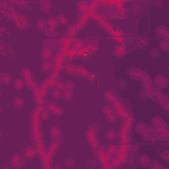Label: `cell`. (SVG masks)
<instances>
[{"label": "cell", "mask_w": 169, "mask_h": 169, "mask_svg": "<svg viewBox=\"0 0 169 169\" xmlns=\"http://www.w3.org/2000/svg\"><path fill=\"white\" fill-rule=\"evenodd\" d=\"M153 85H155L157 89L162 90V89H165V87H168L169 82L164 75H156L155 78H153Z\"/></svg>", "instance_id": "obj_1"}, {"label": "cell", "mask_w": 169, "mask_h": 169, "mask_svg": "<svg viewBox=\"0 0 169 169\" xmlns=\"http://www.w3.org/2000/svg\"><path fill=\"white\" fill-rule=\"evenodd\" d=\"M16 25H17V28H20V29H27V28H29V21H28V19L25 17V16H20V17L16 20Z\"/></svg>", "instance_id": "obj_2"}, {"label": "cell", "mask_w": 169, "mask_h": 169, "mask_svg": "<svg viewBox=\"0 0 169 169\" xmlns=\"http://www.w3.org/2000/svg\"><path fill=\"white\" fill-rule=\"evenodd\" d=\"M135 131L138 132V134L143 135L144 132H147V131H148V126L145 124L144 122H138V123L135 124Z\"/></svg>", "instance_id": "obj_3"}, {"label": "cell", "mask_w": 169, "mask_h": 169, "mask_svg": "<svg viewBox=\"0 0 169 169\" xmlns=\"http://www.w3.org/2000/svg\"><path fill=\"white\" fill-rule=\"evenodd\" d=\"M138 162L140 166H148L151 164V157L148 155H140L138 157Z\"/></svg>", "instance_id": "obj_4"}, {"label": "cell", "mask_w": 169, "mask_h": 169, "mask_svg": "<svg viewBox=\"0 0 169 169\" xmlns=\"http://www.w3.org/2000/svg\"><path fill=\"white\" fill-rule=\"evenodd\" d=\"M23 164H24V159L23 157L20 159V155L13 156V159L11 160V165L13 168H20V166H23Z\"/></svg>", "instance_id": "obj_5"}, {"label": "cell", "mask_w": 169, "mask_h": 169, "mask_svg": "<svg viewBox=\"0 0 169 169\" xmlns=\"http://www.w3.org/2000/svg\"><path fill=\"white\" fill-rule=\"evenodd\" d=\"M55 46H58V41L55 38H46L44 41V48L46 49H52V48H55Z\"/></svg>", "instance_id": "obj_6"}, {"label": "cell", "mask_w": 169, "mask_h": 169, "mask_svg": "<svg viewBox=\"0 0 169 169\" xmlns=\"http://www.w3.org/2000/svg\"><path fill=\"white\" fill-rule=\"evenodd\" d=\"M138 48L139 49H145L147 46H148L149 41H148V37H145V36H142V37H139L138 38Z\"/></svg>", "instance_id": "obj_7"}, {"label": "cell", "mask_w": 169, "mask_h": 169, "mask_svg": "<svg viewBox=\"0 0 169 169\" xmlns=\"http://www.w3.org/2000/svg\"><path fill=\"white\" fill-rule=\"evenodd\" d=\"M160 54H161V49L157 48V46H155V48H152L151 50H149L148 55L151 57L152 59H157L160 57Z\"/></svg>", "instance_id": "obj_8"}, {"label": "cell", "mask_w": 169, "mask_h": 169, "mask_svg": "<svg viewBox=\"0 0 169 169\" xmlns=\"http://www.w3.org/2000/svg\"><path fill=\"white\" fill-rule=\"evenodd\" d=\"M48 25H49V28H52V29H57L61 24H59L58 19H57V16H55V17H49L48 19Z\"/></svg>", "instance_id": "obj_9"}, {"label": "cell", "mask_w": 169, "mask_h": 169, "mask_svg": "<svg viewBox=\"0 0 169 169\" xmlns=\"http://www.w3.org/2000/svg\"><path fill=\"white\" fill-rule=\"evenodd\" d=\"M36 28H37L38 31L45 32V31H46V29L49 28L48 20H38V21H37V24H36Z\"/></svg>", "instance_id": "obj_10"}, {"label": "cell", "mask_w": 169, "mask_h": 169, "mask_svg": "<svg viewBox=\"0 0 169 169\" xmlns=\"http://www.w3.org/2000/svg\"><path fill=\"white\" fill-rule=\"evenodd\" d=\"M45 36L48 38H57L59 36V33L55 29H52V28H48L46 31H45Z\"/></svg>", "instance_id": "obj_11"}, {"label": "cell", "mask_w": 169, "mask_h": 169, "mask_svg": "<svg viewBox=\"0 0 169 169\" xmlns=\"http://www.w3.org/2000/svg\"><path fill=\"white\" fill-rule=\"evenodd\" d=\"M138 97H139V99L140 100H148L149 98H151V95H149V91L148 90H145V89H143V90H140L139 91V94H138Z\"/></svg>", "instance_id": "obj_12"}, {"label": "cell", "mask_w": 169, "mask_h": 169, "mask_svg": "<svg viewBox=\"0 0 169 169\" xmlns=\"http://www.w3.org/2000/svg\"><path fill=\"white\" fill-rule=\"evenodd\" d=\"M156 33L160 37H169V31H168V28H165V27H159L156 29Z\"/></svg>", "instance_id": "obj_13"}, {"label": "cell", "mask_w": 169, "mask_h": 169, "mask_svg": "<svg viewBox=\"0 0 169 169\" xmlns=\"http://www.w3.org/2000/svg\"><path fill=\"white\" fill-rule=\"evenodd\" d=\"M41 9L44 11V12H46V13H49V12L52 11V1H50V0H45V1H42Z\"/></svg>", "instance_id": "obj_14"}, {"label": "cell", "mask_w": 169, "mask_h": 169, "mask_svg": "<svg viewBox=\"0 0 169 169\" xmlns=\"http://www.w3.org/2000/svg\"><path fill=\"white\" fill-rule=\"evenodd\" d=\"M24 86H25V82L21 78H19V79H16L13 82V89L15 90H17V91H20V90H23L24 89Z\"/></svg>", "instance_id": "obj_15"}, {"label": "cell", "mask_w": 169, "mask_h": 169, "mask_svg": "<svg viewBox=\"0 0 169 169\" xmlns=\"http://www.w3.org/2000/svg\"><path fill=\"white\" fill-rule=\"evenodd\" d=\"M0 81H1L3 85H8V83H11V81H12V75L8 74V73H3L1 77H0Z\"/></svg>", "instance_id": "obj_16"}, {"label": "cell", "mask_w": 169, "mask_h": 169, "mask_svg": "<svg viewBox=\"0 0 169 169\" xmlns=\"http://www.w3.org/2000/svg\"><path fill=\"white\" fill-rule=\"evenodd\" d=\"M127 86H128V83H127V81H126L124 78H119V79L116 81V87L119 90H126L127 89Z\"/></svg>", "instance_id": "obj_17"}, {"label": "cell", "mask_w": 169, "mask_h": 169, "mask_svg": "<svg viewBox=\"0 0 169 169\" xmlns=\"http://www.w3.org/2000/svg\"><path fill=\"white\" fill-rule=\"evenodd\" d=\"M63 95V90L61 89H57V87H54L52 91V97L54 98V99H59V98H62Z\"/></svg>", "instance_id": "obj_18"}, {"label": "cell", "mask_w": 169, "mask_h": 169, "mask_svg": "<svg viewBox=\"0 0 169 169\" xmlns=\"http://www.w3.org/2000/svg\"><path fill=\"white\" fill-rule=\"evenodd\" d=\"M12 103H13V106L16 107V108H21V107L24 106L25 102H24V99H23L21 97H16L13 99V102H12Z\"/></svg>", "instance_id": "obj_19"}, {"label": "cell", "mask_w": 169, "mask_h": 169, "mask_svg": "<svg viewBox=\"0 0 169 169\" xmlns=\"http://www.w3.org/2000/svg\"><path fill=\"white\" fill-rule=\"evenodd\" d=\"M49 134H50V136H53V138H59L61 136V130H59L58 127H52L50 128V131H49Z\"/></svg>", "instance_id": "obj_20"}, {"label": "cell", "mask_w": 169, "mask_h": 169, "mask_svg": "<svg viewBox=\"0 0 169 169\" xmlns=\"http://www.w3.org/2000/svg\"><path fill=\"white\" fill-rule=\"evenodd\" d=\"M62 98L65 100H71L73 98H74V95H73V90H63V95H62Z\"/></svg>", "instance_id": "obj_21"}, {"label": "cell", "mask_w": 169, "mask_h": 169, "mask_svg": "<svg viewBox=\"0 0 169 169\" xmlns=\"http://www.w3.org/2000/svg\"><path fill=\"white\" fill-rule=\"evenodd\" d=\"M114 52H115V55H118V57H123V55L126 54V49L119 45V46H116V48L114 49Z\"/></svg>", "instance_id": "obj_22"}, {"label": "cell", "mask_w": 169, "mask_h": 169, "mask_svg": "<svg viewBox=\"0 0 169 169\" xmlns=\"http://www.w3.org/2000/svg\"><path fill=\"white\" fill-rule=\"evenodd\" d=\"M131 11L134 12V13H142V11H143L142 4L134 3V4H132V7H131Z\"/></svg>", "instance_id": "obj_23"}, {"label": "cell", "mask_w": 169, "mask_h": 169, "mask_svg": "<svg viewBox=\"0 0 169 169\" xmlns=\"http://www.w3.org/2000/svg\"><path fill=\"white\" fill-rule=\"evenodd\" d=\"M25 156H27V159L35 157V156H36V149H35V147H29V148L25 151Z\"/></svg>", "instance_id": "obj_24"}, {"label": "cell", "mask_w": 169, "mask_h": 169, "mask_svg": "<svg viewBox=\"0 0 169 169\" xmlns=\"http://www.w3.org/2000/svg\"><path fill=\"white\" fill-rule=\"evenodd\" d=\"M106 138L108 139V140H115V139H116V131H114V130L106 131Z\"/></svg>", "instance_id": "obj_25"}, {"label": "cell", "mask_w": 169, "mask_h": 169, "mask_svg": "<svg viewBox=\"0 0 169 169\" xmlns=\"http://www.w3.org/2000/svg\"><path fill=\"white\" fill-rule=\"evenodd\" d=\"M74 165H75V160L71 159V157H67L65 164H63V166H66V168H74Z\"/></svg>", "instance_id": "obj_26"}, {"label": "cell", "mask_w": 169, "mask_h": 169, "mask_svg": "<svg viewBox=\"0 0 169 169\" xmlns=\"http://www.w3.org/2000/svg\"><path fill=\"white\" fill-rule=\"evenodd\" d=\"M152 4H153V7H155L156 9H161V8L164 7V0H153Z\"/></svg>", "instance_id": "obj_27"}, {"label": "cell", "mask_w": 169, "mask_h": 169, "mask_svg": "<svg viewBox=\"0 0 169 169\" xmlns=\"http://www.w3.org/2000/svg\"><path fill=\"white\" fill-rule=\"evenodd\" d=\"M41 55H42V58H45V59H49L50 57H52V53H50V49H46V48H44V50H42V53H41Z\"/></svg>", "instance_id": "obj_28"}, {"label": "cell", "mask_w": 169, "mask_h": 169, "mask_svg": "<svg viewBox=\"0 0 169 169\" xmlns=\"http://www.w3.org/2000/svg\"><path fill=\"white\" fill-rule=\"evenodd\" d=\"M160 49L162 50H165V52H168L169 50V41H166V40H164V41L160 42Z\"/></svg>", "instance_id": "obj_29"}, {"label": "cell", "mask_w": 169, "mask_h": 169, "mask_svg": "<svg viewBox=\"0 0 169 169\" xmlns=\"http://www.w3.org/2000/svg\"><path fill=\"white\" fill-rule=\"evenodd\" d=\"M57 19H58V21H59V24H69V20H67V17H66V16H63L62 13L61 15H58V16H57Z\"/></svg>", "instance_id": "obj_30"}, {"label": "cell", "mask_w": 169, "mask_h": 169, "mask_svg": "<svg viewBox=\"0 0 169 169\" xmlns=\"http://www.w3.org/2000/svg\"><path fill=\"white\" fill-rule=\"evenodd\" d=\"M74 87H75V83L73 81H66L65 82V90H74Z\"/></svg>", "instance_id": "obj_31"}, {"label": "cell", "mask_w": 169, "mask_h": 169, "mask_svg": "<svg viewBox=\"0 0 169 169\" xmlns=\"http://www.w3.org/2000/svg\"><path fill=\"white\" fill-rule=\"evenodd\" d=\"M40 118H41L42 120H48L49 119V112L48 111H42L41 114H40Z\"/></svg>", "instance_id": "obj_32"}, {"label": "cell", "mask_w": 169, "mask_h": 169, "mask_svg": "<svg viewBox=\"0 0 169 169\" xmlns=\"http://www.w3.org/2000/svg\"><path fill=\"white\" fill-rule=\"evenodd\" d=\"M50 67H52V65H50V63H45V65L42 66V70H44V71H49V70H50Z\"/></svg>", "instance_id": "obj_33"}, {"label": "cell", "mask_w": 169, "mask_h": 169, "mask_svg": "<svg viewBox=\"0 0 169 169\" xmlns=\"http://www.w3.org/2000/svg\"><path fill=\"white\" fill-rule=\"evenodd\" d=\"M94 78H95V77H94L91 73H87V79H89V81H93Z\"/></svg>", "instance_id": "obj_34"}, {"label": "cell", "mask_w": 169, "mask_h": 169, "mask_svg": "<svg viewBox=\"0 0 169 169\" xmlns=\"http://www.w3.org/2000/svg\"><path fill=\"white\" fill-rule=\"evenodd\" d=\"M73 31H75V28H74V25H70V28H69V35H73Z\"/></svg>", "instance_id": "obj_35"}, {"label": "cell", "mask_w": 169, "mask_h": 169, "mask_svg": "<svg viewBox=\"0 0 169 169\" xmlns=\"http://www.w3.org/2000/svg\"><path fill=\"white\" fill-rule=\"evenodd\" d=\"M93 165H95V161H93V160H90V161H89V166H93Z\"/></svg>", "instance_id": "obj_36"}]
</instances>
